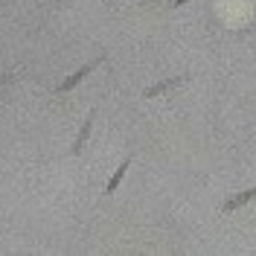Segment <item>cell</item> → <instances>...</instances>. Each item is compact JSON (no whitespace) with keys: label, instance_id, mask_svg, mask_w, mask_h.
<instances>
[{"label":"cell","instance_id":"4","mask_svg":"<svg viewBox=\"0 0 256 256\" xmlns=\"http://www.w3.org/2000/svg\"><path fill=\"white\" fill-rule=\"evenodd\" d=\"M94 116H96V114L90 111V114H88V120L82 122V128H79V137H76V143H73V148H70L73 154H82V148H84V143H88V137H90V128H94Z\"/></svg>","mask_w":256,"mask_h":256},{"label":"cell","instance_id":"6","mask_svg":"<svg viewBox=\"0 0 256 256\" xmlns=\"http://www.w3.org/2000/svg\"><path fill=\"white\" fill-rule=\"evenodd\" d=\"M184 3H190V0H175V3H172V6H184Z\"/></svg>","mask_w":256,"mask_h":256},{"label":"cell","instance_id":"2","mask_svg":"<svg viewBox=\"0 0 256 256\" xmlns=\"http://www.w3.org/2000/svg\"><path fill=\"white\" fill-rule=\"evenodd\" d=\"M256 198V186H250V190H244V192H239V195H233V198H227L222 204V212H236L239 207H244L248 201H254Z\"/></svg>","mask_w":256,"mask_h":256},{"label":"cell","instance_id":"3","mask_svg":"<svg viewBox=\"0 0 256 256\" xmlns=\"http://www.w3.org/2000/svg\"><path fill=\"white\" fill-rule=\"evenodd\" d=\"M184 79H186V76H169V79H163V82H158V84H152V88H146V99H154V96L172 90V88H175V84H180Z\"/></svg>","mask_w":256,"mask_h":256},{"label":"cell","instance_id":"1","mask_svg":"<svg viewBox=\"0 0 256 256\" xmlns=\"http://www.w3.org/2000/svg\"><path fill=\"white\" fill-rule=\"evenodd\" d=\"M99 62H105V56H99L96 62H88L84 67H79V70H76L73 76H67V79H64L62 84H58V88H56V94H67V90H73V88H76V84H79L82 79H84V76H90V73H94V67H96Z\"/></svg>","mask_w":256,"mask_h":256},{"label":"cell","instance_id":"5","mask_svg":"<svg viewBox=\"0 0 256 256\" xmlns=\"http://www.w3.org/2000/svg\"><path fill=\"white\" fill-rule=\"evenodd\" d=\"M131 154H128L126 160H122V163H120V169H116V172H114V178L111 180H108V186H105V192H108V195H111V192H116V186H120V184H122V178H126V172L128 169H131Z\"/></svg>","mask_w":256,"mask_h":256}]
</instances>
